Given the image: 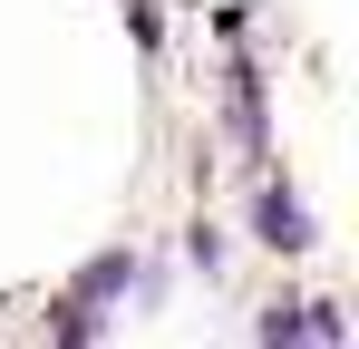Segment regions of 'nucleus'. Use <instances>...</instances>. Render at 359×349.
<instances>
[{"instance_id":"obj_1","label":"nucleus","mask_w":359,"mask_h":349,"mask_svg":"<svg viewBox=\"0 0 359 349\" xmlns=\"http://www.w3.org/2000/svg\"><path fill=\"white\" fill-rule=\"evenodd\" d=\"M262 242H272V252H301V242H311V214H301L292 194H262Z\"/></svg>"}]
</instances>
